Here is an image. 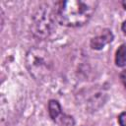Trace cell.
Listing matches in <instances>:
<instances>
[{
  "instance_id": "6da1fadb",
  "label": "cell",
  "mask_w": 126,
  "mask_h": 126,
  "mask_svg": "<svg viewBox=\"0 0 126 126\" xmlns=\"http://www.w3.org/2000/svg\"><path fill=\"white\" fill-rule=\"evenodd\" d=\"M97 6L93 0H68L57 2L54 13L57 23L65 27H81L92 18Z\"/></svg>"
},
{
  "instance_id": "7a4b0ae2",
  "label": "cell",
  "mask_w": 126,
  "mask_h": 126,
  "mask_svg": "<svg viewBox=\"0 0 126 126\" xmlns=\"http://www.w3.org/2000/svg\"><path fill=\"white\" fill-rule=\"evenodd\" d=\"M51 59L49 54L40 48H31L26 56V66L30 74L36 80L45 79L51 71Z\"/></svg>"
},
{
  "instance_id": "3957f363",
  "label": "cell",
  "mask_w": 126,
  "mask_h": 126,
  "mask_svg": "<svg viewBox=\"0 0 126 126\" xmlns=\"http://www.w3.org/2000/svg\"><path fill=\"white\" fill-rule=\"evenodd\" d=\"M56 18L54 13V8L51 9L48 5H42L38 7L32 17V31L37 37L45 38L54 30Z\"/></svg>"
},
{
  "instance_id": "277c9868",
  "label": "cell",
  "mask_w": 126,
  "mask_h": 126,
  "mask_svg": "<svg viewBox=\"0 0 126 126\" xmlns=\"http://www.w3.org/2000/svg\"><path fill=\"white\" fill-rule=\"evenodd\" d=\"M112 39H113V34H112L111 31L104 30L100 34H98L91 39V47L95 50H100L106 44L111 42Z\"/></svg>"
},
{
  "instance_id": "5b68a950",
  "label": "cell",
  "mask_w": 126,
  "mask_h": 126,
  "mask_svg": "<svg viewBox=\"0 0 126 126\" xmlns=\"http://www.w3.org/2000/svg\"><path fill=\"white\" fill-rule=\"evenodd\" d=\"M48 113H49L50 118L54 121H56L58 119V117L62 114L61 106H60V104L57 100H54V99L49 100V102H48Z\"/></svg>"
},
{
  "instance_id": "8992f818",
  "label": "cell",
  "mask_w": 126,
  "mask_h": 126,
  "mask_svg": "<svg viewBox=\"0 0 126 126\" xmlns=\"http://www.w3.org/2000/svg\"><path fill=\"white\" fill-rule=\"evenodd\" d=\"M115 64L118 67L126 66V44H122L118 47L115 53Z\"/></svg>"
},
{
  "instance_id": "52a82bcc",
  "label": "cell",
  "mask_w": 126,
  "mask_h": 126,
  "mask_svg": "<svg viewBox=\"0 0 126 126\" xmlns=\"http://www.w3.org/2000/svg\"><path fill=\"white\" fill-rule=\"evenodd\" d=\"M55 122L59 126H73L74 125L73 118L71 116H68V115H65V114H61Z\"/></svg>"
},
{
  "instance_id": "ba28073f",
  "label": "cell",
  "mask_w": 126,
  "mask_h": 126,
  "mask_svg": "<svg viewBox=\"0 0 126 126\" xmlns=\"http://www.w3.org/2000/svg\"><path fill=\"white\" fill-rule=\"evenodd\" d=\"M118 123L120 126H126V112L120 113L118 116Z\"/></svg>"
},
{
  "instance_id": "9c48e42d",
  "label": "cell",
  "mask_w": 126,
  "mask_h": 126,
  "mask_svg": "<svg viewBox=\"0 0 126 126\" xmlns=\"http://www.w3.org/2000/svg\"><path fill=\"white\" fill-rule=\"evenodd\" d=\"M120 79H121V82L123 83L124 87L126 88V69L121 72V74H120Z\"/></svg>"
},
{
  "instance_id": "30bf717a",
  "label": "cell",
  "mask_w": 126,
  "mask_h": 126,
  "mask_svg": "<svg viewBox=\"0 0 126 126\" xmlns=\"http://www.w3.org/2000/svg\"><path fill=\"white\" fill-rule=\"evenodd\" d=\"M121 30H122V32H124V34H126V21L123 22V24H122V26H121Z\"/></svg>"
},
{
  "instance_id": "8fae6325",
  "label": "cell",
  "mask_w": 126,
  "mask_h": 126,
  "mask_svg": "<svg viewBox=\"0 0 126 126\" xmlns=\"http://www.w3.org/2000/svg\"><path fill=\"white\" fill-rule=\"evenodd\" d=\"M122 5H123V7H124V9L126 10V1H123V2H122Z\"/></svg>"
}]
</instances>
